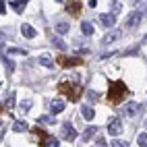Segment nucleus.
Returning <instances> with one entry per match:
<instances>
[{"label": "nucleus", "mask_w": 147, "mask_h": 147, "mask_svg": "<svg viewBox=\"0 0 147 147\" xmlns=\"http://www.w3.org/2000/svg\"><path fill=\"white\" fill-rule=\"evenodd\" d=\"M129 93L131 91L126 89L124 81H110L108 83V104L110 106H120Z\"/></svg>", "instance_id": "obj_1"}, {"label": "nucleus", "mask_w": 147, "mask_h": 147, "mask_svg": "<svg viewBox=\"0 0 147 147\" xmlns=\"http://www.w3.org/2000/svg\"><path fill=\"white\" fill-rule=\"evenodd\" d=\"M58 91L64 93L71 102H77L83 95V87L79 83H73V81H60L58 83Z\"/></svg>", "instance_id": "obj_2"}, {"label": "nucleus", "mask_w": 147, "mask_h": 147, "mask_svg": "<svg viewBox=\"0 0 147 147\" xmlns=\"http://www.w3.org/2000/svg\"><path fill=\"white\" fill-rule=\"evenodd\" d=\"M108 133H110L112 137H118L120 133H122V122H120V118H110L108 120Z\"/></svg>", "instance_id": "obj_3"}, {"label": "nucleus", "mask_w": 147, "mask_h": 147, "mask_svg": "<svg viewBox=\"0 0 147 147\" xmlns=\"http://www.w3.org/2000/svg\"><path fill=\"white\" fill-rule=\"evenodd\" d=\"M141 19H143V15L139 13V11H133L129 17H126V21H124V25H126V29H135L137 25L141 23Z\"/></svg>", "instance_id": "obj_4"}, {"label": "nucleus", "mask_w": 147, "mask_h": 147, "mask_svg": "<svg viewBox=\"0 0 147 147\" xmlns=\"http://www.w3.org/2000/svg\"><path fill=\"white\" fill-rule=\"evenodd\" d=\"M62 139H66V141H75L77 139V131L73 129L71 122H64L62 124Z\"/></svg>", "instance_id": "obj_5"}, {"label": "nucleus", "mask_w": 147, "mask_h": 147, "mask_svg": "<svg viewBox=\"0 0 147 147\" xmlns=\"http://www.w3.org/2000/svg\"><path fill=\"white\" fill-rule=\"evenodd\" d=\"M40 143H42V147H58V145H60L58 137H50V135H46V133H42Z\"/></svg>", "instance_id": "obj_6"}, {"label": "nucleus", "mask_w": 147, "mask_h": 147, "mask_svg": "<svg viewBox=\"0 0 147 147\" xmlns=\"http://www.w3.org/2000/svg\"><path fill=\"white\" fill-rule=\"evenodd\" d=\"M100 21H102V25L104 27H114V23H116V17L110 13V15H108V13H104V15H100Z\"/></svg>", "instance_id": "obj_7"}, {"label": "nucleus", "mask_w": 147, "mask_h": 147, "mask_svg": "<svg viewBox=\"0 0 147 147\" xmlns=\"http://www.w3.org/2000/svg\"><path fill=\"white\" fill-rule=\"evenodd\" d=\"M62 110H64V102H62V100H52V102H50V112H52V116H54V114H60Z\"/></svg>", "instance_id": "obj_8"}, {"label": "nucleus", "mask_w": 147, "mask_h": 147, "mask_svg": "<svg viewBox=\"0 0 147 147\" xmlns=\"http://www.w3.org/2000/svg\"><path fill=\"white\" fill-rule=\"evenodd\" d=\"M141 108H143V106H139V104H135V102H129V104L124 106V114H126V116H135L137 112L141 110Z\"/></svg>", "instance_id": "obj_9"}, {"label": "nucleus", "mask_w": 147, "mask_h": 147, "mask_svg": "<svg viewBox=\"0 0 147 147\" xmlns=\"http://www.w3.org/2000/svg\"><path fill=\"white\" fill-rule=\"evenodd\" d=\"M21 33H23L25 37H29V40L37 35V31H35V29H33L31 25H29V23H23V25H21Z\"/></svg>", "instance_id": "obj_10"}, {"label": "nucleus", "mask_w": 147, "mask_h": 147, "mask_svg": "<svg viewBox=\"0 0 147 147\" xmlns=\"http://www.w3.org/2000/svg\"><path fill=\"white\" fill-rule=\"evenodd\" d=\"M58 64H62V66H75V64H81V58H64V56H60V58H58Z\"/></svg>", "instance_id": "obj_11"}, {"label": "nucleus", "mask_w": 147, "mask_h": 147, "mask_svg": "<svg viewBox=\"0 0 147 147\" xmlns=\"http://www.w3.org/2000/svg\"><path fill=\"white\" fill-rule=\"evenodd\" d=\"M81 114H83V118H85L87 122H91V120H93V116H95V112H93V108H91V106H83V108H81Z\"/></svg>", "instance_id": "obj_12"}, {"label": "nucleus", "mask_w": 147, "mask_h": 147, "mask_svg": "<svg viewBox=\"0 0 147 147\" xmlns=\"http://www.w3.org/2000/svg\"><path fill=\"white\" fill-rule=\"evenodd\" d=\"M118 37H120V31H110V33H106L104 35V44H114L116 40H118Z\"/></svg>", "instance_id": "obj_13"}, {"label": "nucleus", "mask_w": 147, "mask_h": 147, "mask_svg": "<svg viewBox=\"0 0 147 147\" xmlns=\"http://www.w3.org/2000/svg\"><path fill=\"white\" fill-rule=\"evenodd\" d=\"M97 133V129L95 126H87V129L83 131V141H91V137Z\"/></svg>", "instance_id": "obj_14"}, {"label": "nucleus", "mask_w": 147, "mask_h": 147, "mask_svg": "<svg viewBox=\"0 0 147 147\" xmlns=\"http://www.w3.org/2000/svg\"><path fill=\"white\" fill-rule=\"evenodd\" d=\"M40 64H44V66H48V68H52V66H54V60L50 58V54H42V56H40Z\"/></svg>", "instance_id": "obj_15"}, {"label": "nucleus", "mask_w": 147, "mask_h": 147, "mask_svg": "<svg viewBox=\"0 0 147 147\" xmlns=\"http://www.w3.org/2000/svg\"><path fill=\"white\" fill-rule=\"evenodd\" d=\"M13 131H15V133H25V131H27V124H25V122H21V120H15Z\"/></svg>", "instance_id": "obj_16"}, {"label": "nucleus", "mask_w": 147, "mask_h": 147, "mask_svg": "<svg viewBox=\"0 0 147 147\" xmlns=\"http://www.w3.org/2000/svg\"><path fill=\"white\" fill-rule=\"evenodd\" d=\"M68 13H71V15H79L81 13V4L79 2H71V4H68Z\"/></svg>", "instance_id": "obj_17"}, {"label": "nucleus", "mask_w": 147, "mask_h": 147, "mask_svg": "<svg viewBox=\"0 0 147 147\" xmlns=\"http://www.w3.org/2000/svg\"><path fill=\"white\" fill-rule=\"evenodd\" d=\"M13 106H15V91H11V95L6 97V102H4V110H11Z\"/></svg>", "instance_id": "obj_18"}, {"label": "nucleus", "mask_w": 147, "mask_h": 147, "mask_svg": "<svg viewBox=\"0 0 147 147\" xmlns=\"http://www.w3.org/2000/svg\"><path fill=\"white\" fill-rule=\"evenodd\" d=\"M81 31L85 35H93V25L91 23H81Z\"/></svg>", "instance_id": "obj_19"}, {"label": "nucleus", "mask_w": 147, "mask_h": 147, "mask_svg": "<svg viewBox=\"0 0 147 147\" xmlns=\"http://www.w3.org/2000/svg\"><path fill=\"white\" fill-rule=\"evenodd\" d=\"M11 6L15 8V13H23V8H25V2H21V0H15V2H11Z\"/></svg>", "instance_id": "obj_20"}, {"label": "nucleus", "mask_w": 147, "mask_h": 147, "mask_svg": "<svg viewBox=\"0 0 147 147\" xmlns=\"http://www.w3.org/2000/svg\"><path fill=\"white\" fill-rule=\"evenodd\" d=\"M68 23H56V33H68Z\"/></svg>", "instance_id": "obj_21"}, {"label": "nucleus", "mask_w": 147, "mask_h": 147, "mask_svg": "<svg viewBox=\"0 0 147 147\" xmlns=\"http://www.w3.org/2000/svg\"><path fill=\"white\" fill-rule=\"evenodd\" d=\"M2 62H4V66H6V71H8V73H13V71H15V62H13V60H8L6 56H2Z\"/></svg>", "instance_id": "obj_22"}, {"label": "nucleus", "mask_w": 147, "mask_h": 147, "mask_svg": "<svg viewBox=\"0 0 147 147\" xmlns=\"http://www.w3.org/2000/svg\"><path fill=\"white\" fill-rule=\"evenodd\" d=\"M37 122L40 124H54V116H40Z\"/></svg>", "instance_id": "obj_23"}, {"label": "nucleus", "mask_w": 147, "mask_h": 147, "mask_svg": "<svg viewBox=\"0 0 147 147\" xmlns=\"http://www.w3.org/2000/svg\"><path fill=\"white\" fill-rule=\"evenodd\" d=\"M137 143H139V147H147V133H141L137 137Z\"/></svg>", "instance_id": "obj_24"}, {"label": "nucleus", "mask_w": 147, "mask_h": 147, "mask_svg": "<svg viewBox=\"0 0 147 147\" xmlns=\"http://www.w3.org/2000/svg\"><path fill=\"white\" fill-rule=\"evenodd\" d=\"M112 147H129V141H122V139H114Z\"/></svg>", "instance_id": "obj_25"}, {"label": "nucleus", "mask_w": 147, "mask_h": 147, "mask_svg": "<svg viewBox=\"0 0 147 147\" xmlns=\"http://www.w3.org/2000/svg\"><path fill=\"white\" fill-rule=\"evenodd\" d=\"M21 110H23V112H29V110H31V100H23V102H21Z\"/></svg>", "instance_id": "obj_26"}, {"label": "nucleus", "mask_w": 147, "mask_h": 147, "mask_svg": "<svg viewBox=\"0 0 147 147\" xmlns=\"http://www.w3.org/2000/svg\"><path fill=\"white\" fill-rule=\"evenodd\" d=\"M120 8H122V4H120V2H116V0H114V2H112V15L120 13Z\"/></svg>", "instance_id": "obj_27"}, {"label": "nucleus", "mask_w": 147, "mask_h": 147, "mask_svg": "<svg viewBox=\"0 0 147 147\" xmlns=\"http://www.w3.org/2000/svg\"><path fill=\"white\" fill-rule=\"evenodd\" d=\"M8 54H21V56H25L27 52L25 50H19V48H8Z\"/></svg>", "instance_id": "obj_28"}, {"label": "nucleus", "mask_w": 147, "mask_h": 147, "mask_svg": "<svg viewBox=\"0 0 147 147\" xmlns=\"http://www.w3.org/2000/svg\"><path fill=\"white\" fill-rule=\"evenodd\" d=\"M54 46H56V48H60V50H64V48H66V44H64L62 40H54Z\"/></svg>", "instance_id": "obj_29"}, {"label": "nucleus", "mask_w": 147, "mask_h": 147, "mask_svg": "<svg viewBox=\"0 0 147 147\" xmlns=\"http://www.w3.org/2000/svg\"><path fill=\"white\" fill-rule=\"evenodd\" d=\"M4 13H6V2L0 0V15H4Z\"/></svg>", "instance_id": "obj_30"}, {"label": "nucleus", "mask_w": 147, "mask_h": 147, "mask_svg": "<svg viewBox=\"0 0 147 147\" xmlns=\"http://www.w3.org/2000/svg\"><path fill=\"white\" fill-rule=\"evenodd\" d=\"M4 40H6V33H4V31H0V48L4 46Z\"/></svg>", "instance_id": "obj_31"}, {"label": "nucleus", "mask_w": 147, "mask_h": 147, "mask_svg": "<svg viewBox=\"0 0 147 147\" xmlns=\"http://www.w3.org/2000/svg\"><path fill=\"white\" fill-rule=\"evenodd\" d=\"M97 4V0H89V6H95Z\"/></svg>", "instance_id": "obj_32"}, {"label": "nucleus", "mask_w": 147, "mask_h": 147, "mask_svg": "<svg viewBox=\"0 0 147 147\" xmlns=\"http://www.w3.org/2000/svg\"><path fill=\"white\" fill-rule=\"evenodd\" d=\"M2 135H4V126L0 129V141H2Z\"/></svg>", "instance_id": "obj_33"}, {"label": "nucleus", "mask_w": 147, "mask_h": 147, "mask_svg": "<svg viewBox=\"0 0 147 147\" xmlns=\"http://www.w3.org/2000/svg\"><path fill=\"white\" fill-rule=\"evenodd\" d=\"M21 2H27V0H21Z\"/></svg>", "instance_id": "obj_34"}, {"label": "nucleus", "mask_w": 147, "mask_h": 147, "mask_svg": "<svg viewBox=\"0 0 147 147\" xmlns=\"http://www.w3.org/2000/svg\"><path fill=\"white\" fill-rule=\"evenodd\" d=\"M145 124H147V120H145Z\"/></svg>", "instance_id": "obj_35"}]
</instances>
